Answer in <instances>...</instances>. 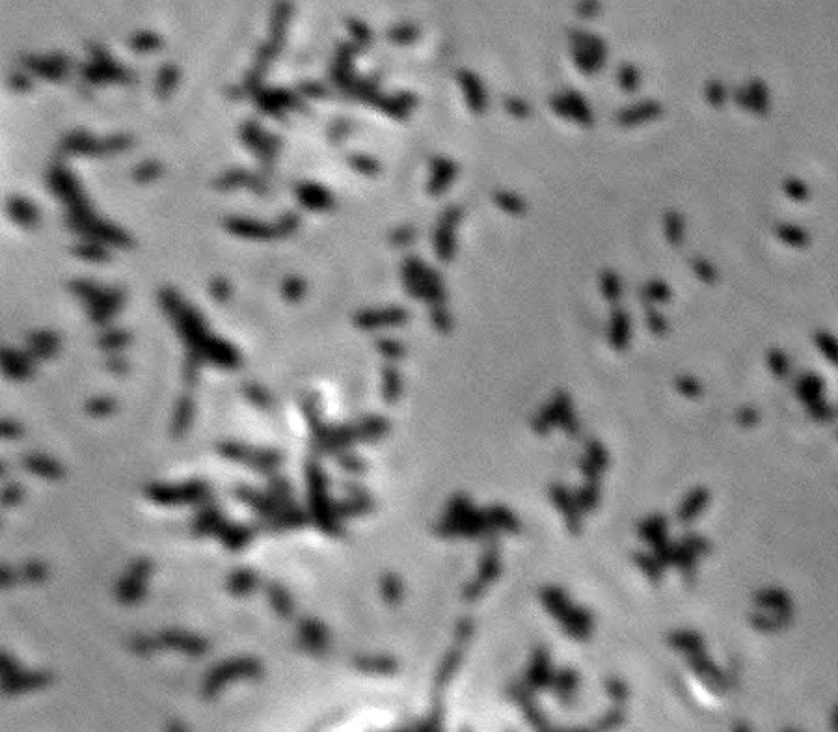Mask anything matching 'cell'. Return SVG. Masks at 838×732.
I'll return each mask as SVG.
<instances>
[{"mask_svg":"<svg viewBox=\"0 0 838 732\" xmlns=\"http://www.w3.org/2000/svg\"><path fill=\"white\" fill-rule=\"evenodd\" d=\"M306 481H308V502L315 526L330 537H340L341 529L340 517L335 511V503L326 494V475L323 473L317 462L310 461L306 464Z\"/></svg>","mask_w":838,"mask_h":732,"instance_id":"cell-4","label":"cell"},{"mask_svg":"<svg viewBox=\"0 0 838 732\" xmlns=\"http://www.w3.org/2000/svg\"><path fill=\"white\" fill-rule=\"evenodd\" d=\"M814 343L818 347V351L823 356L827 358L833 366H838V339L827 332H818L814 337Z\"/></svg>","mask_w":838,"mask_h":732,"instance_id":"cell-29","label":"cell"},{"mask_svg":"<svg viewBox=\"0 0 838 732\" xmlns=\"http://www.w3.org/2000/svg\"><path fill=\"white\" fill-rule=\"evenodd\" d=\"M145 595H147L145 580L135 576V574H130V572H127L125 576H121L120 580H118V583H116V598H118V602L123 604V606H135V604H140L145 598Z\"/></svg>","mask_w":838,"mask_h":732,"instance_id":"cell-13","label":"cell"},{"mask_svg":"<svg viewBox=\"0 0 838 732\" xmlns=\"http://www.w3.org/2000/svg\"><path fill=\"white\" fill-rule=\"evenodd\" d=\"M4 373L10 376V378L21 381V378L30 375V364H28L26 358L19 356L16 352L8 351L4 352Z\"/></svg>","mask_w":838,"mask_h":732,"instance_id":"cell-27","label":"cell"},{"mask_svg":"<svg viewBox=\"0 0 838 732\" xmlns=\"http://www.w3.org/2000/svg\"><path fill=\"white\" fill-rule=\"evenodd\" d=\"M23 496H25V490H23V487H19V485H8V487L2 488V505L4 507L17 505V503H21Z\"/></svg>","mask_w":838,"mask_h":732,"instance_id":"cell-44","label":"cell"},{"mask_svg":"<svg viewBox=\"0 0 838 732\" xmlns=\"http://www.w3.org/2000/svg\"><path fill=\"white\" fill-rule=\"evenodd\" d=\"M768 366L775 376L786 378L790 373V360L783 351H771L768 354Z\"/></svg>","mask_w":838,"mask_h":732,"instance_id":"cell-36","label":"cell"},{"mask_svg":"<svg viewBox=\"0 0 838 732\" xmlns=\"http://www.w3.org/2000/svg\"><path fill=\"white\" fill-rule=\"evenodd\" d=\"M669 643H671V647L678 648V651H683L686 654H693V652H700L704 651V641L703 637L698 636L697 632H674L669 636Z\"/></svg>","mask_w":838,"mask_h":732,"instance_id":"cell-26","label":"cell"},{"mask_svg":"<svg viewBox=\"0 0 838 732\" xmlns=\"http://www.w3.org/2000/svg\"><path fill=\"white\" fill-rule=\"evenodd\" d=\"M807 410H808V416L812 417L814 422L829 423L834 417L833 408H831V405L825 401H822L820 405H816V407H812V408H807Z\"/></svg>","mask_w":838,"mask_h":732,"instance_id":"cell-42","label":"cell"},{"mask_svg":"<svg viewBox=\"0 0 838 732\" xmlns=\"http://www.w3.org/2000/svg\"><path fill=\"white\" fill-rule=\"evenodd\" d=\"M498 572H499L498 552H496V550H490V552L484 556L479 580H477V582H475L471 587H468V591H466V597H464L466 600H475V598L479 597L481 592H483L484 587L488 585V583L492 582L496 576H498Z\"/></svg>","mask_w":838,"mask_h":732,"instance_id":"cell-19","label":"cell"},{"mask_svg":"<svg viewBox=\"0 0 838 732\" xmlns=\"http://www.w3.org/2000/svg\"><path fill=\"white\" fill-rule=\"evenodd\" d=\"M754 604H756L760 609H768V612L793 609L788 592L778 589V587H768V589H762V591L756 592V595H754Z\"/></svg>","mask_w":838,"mask_h":732,"instance_id":"cell-20","label":"cell"},{"mask_svg":"<svg viewBox=\"0 0 838 732\" xmlns=\"http://www.w3.org/2000/svg\"><path fill=\"white\" fill-rule=\"evenodd\" d=\"M337 462H340V466L343 468V470H347L349 473H364L365 470H367V464H365L359 456L350 455V453L341 451L340 455H337Z\"/></svg>","mask_w":838,"mask_h":732,"instance_id":"cell-40","label":"cell"},{"mask_svg":"<svg viewBox=\"0 0 838 732\" xmlns=\"http://www.w3.org/2000/svg\"><path fill=\"white\" fill-rule=\"evenodd\" d=\"M0 669H2V692L6 695H19V693L41 689L52 682V675L49 671H25L19 663L8 654H0Z\"/></svg>","mask_w":838,"mask_h":732,"instance_id":"cell-8","label":"cell"},{"mask_svg":"<svg viewBox=\"0 0 838 732\" xmlns=\"http://www.w3.org/2000/svg\"><path fill=\"white\" fill-rule=\"evenodd\" d=\"M688 656L689 665L693 668L695 675L703 678L704 682L708 684L714 692H723L725 687H727V678H725L723 671L715 668V663L712 662V660H708V656L704 654V651L693 652V654H688Z\"/></svg>","mask_w":838,"mask_h":732,"instance_id":"cell-12","label":"cell"},{"mask_svg":"<svg viewBox=\"0 0 838 732\" xmlns=\"http://www.w3.org/2000/svg\"><path fill=\"white\" fill-rule=\"evenodd\" d=\"M194 401L189 395H183L177 401V407H175L174 412V423H172L174 437H183L189 431L190 425H192V420H194Z\"/></svg>","mask_w":838,"mask_h":732,"instance_id":"cell-23","label":"cell"},{"mask_svg":"<svg viewBox=\"0 0 838 732\" xmlns=\"http://www.w3.org/2000/svg\"><path fill=\"white\" fill-rule=\"evenodd\" d=\"M354 665L364 672H379V675H389L395 672L397 663L391 656H358Z\"/></svg>","mask_w":838,"mask_h":732,"instance_id":"cell-24","label":"cell"},{"mask_svg":"<svg viewBox=\"0 0 838 732\" xmlns=\"http://www.w3.org/2000/svg\"><path fill=\"white\" fill-rule=\"evenodd\" d=\"M786 191H788V194L792 196L793 200H805L807 198V188L799 181H790L786 185Z\"/></svg>","mask_w":838,"mask_h":732,"instance_id":"cell-51","label":"cell"},{"mask_svg":"<svg viewBox=\"0 0 838 732\" xmlns=\"http://www.w3.org/2000/svg\"><path fill=\"white\" fill-rule=\"evenodd\" d=\"M145 497L157 505H203L213 500L209 483L203 479H190L183 485H162L153 483L145 488Z\"/></svg>","mask_w":838,"mask_h":732,"instance_id":"cell-6","label":"cell"},{"mask_svg":"<svg viewBox=\"0 0 838 732\" xmlns=\"http://www.w3.org/2000/svg\"><path fill=\"white\" fill-rule=\"evenodd\" d=\"M267 597H269L270 607L274 609V613L279 619H291L295 613V602L291 592L285 589L281 583L270 582L267 585Z\"/></svg>","mask_w":838,"mask_h":732,"instance_id":"cell-17","label":"cell"},{"mask_svg":"<svg viewBox=\"0 0 838 732\" xmlns=\"http://www.w3.org/2000/svg\"><path fill=\"white\" fill-rule=\"evenodd\" d=\"M605 464H608V453H605V449L602 446H598V444H593L589 449V455H587V461H585L583 464L585 472L589 473L591 477H594L596 473H600L604 470Z\"/></svg>","mask_w":838,"mask_h":732,"instance_id":"cell-30","label":"cell"},{"mask_svg":"<svg viewBox=\"0 0 838 732\" xmlns=\"http://www.w3.org/2000/svg\"><path fill=\"white\" fill-rule=\"evenodd\" d=\"M263 675V665L259 660H255L252 656H240L231 658L225 662H220L218 665L211 668L203 678V686H201V695L207 701H213L220 693V689L228 682L239 680V678H259Z\"/></svg>","mask_w":838,"mask_h":732,"instance_id":"cell-5","label":"cell"},{"mask_svg":"<svg viewBox=\"0 0 838 732\" xmlns=\"http://www.w3.org/2000/svg\"><path fill=\"white\" fill-rule=\"evenodd\" d=\"M555 684H557V686H555L557 695L563 699V701H566V699L570 697V693L576 689V675L570 671H564L563 675L555 680Z\"/></svg>","mask_w":838,"mask_h":732,"instance_id":"cell-41","label":"cell"},{"mask_svg":"<svg viewBox=\"0 0 838 732\" xmlns=\"http://www.w3.org/2000/svg\"><path fill=\"white\" fill-rule=\"evenodd\" d=\"M157 648H159L157 637L136 636L135 639L130 641V651L135 652V654H138V656H150L151 652L157 651Z\"/></svg>","mask_w":838,"mask_h":732,"instance_id":"cell-39","label":"cell"},{"mask_svg":"<svg viewBox=\"0 0 838 732\" xmlns=\"http://www.w3.org/2000/svg\"><path fill=\"white\" fill-rule=\"evenodd\" d=\"M168 728H170V731H185V725H183V723H170Z\"/></svg>","mask_w":838,"mask_h":732,"instance_id":"cell-55","label":"cell"},{"mask_svg":"<svg viewBox=\"0 0 838 732\" xmlns=\"http://www.w3.org/2000/svg\"><path fill=\"white\" fill-rule=\"evenodd\" d=\"M114 410L116 401L112 397H97V399H91V401H88V405H86V412L94 417L110 416Z\"/></svg>","mask_w":838,"mask_h":732,"instance_id":"cell-33","label":"cell"},{"mask_svg":"<svg viewBox=\"0 0 838 732\" xmlns=\"http://www.w3.org/2000/svg\"><path fill=\"white\" fill-rule=\"evenodd\" d=\"M21 574H23V578H25L26 582L41 583L47 578L49 570H47L45 563L26 561L25 565H23V572H21Z\"/></svg>","mask_w":838,"mask_h":732,"instance_id":"cell-38","label":"cell"},{"mask_svg":"<svg viewBox=\"0 0 838 732\" xmlns=\"http://www.w3.org/2000/svg\"><path fill=\"white\" fill-rule=\"evenodd\" d=\"M17 580H19V574H17L16 568L10 567V565H2V568H0V583H2V587L8 589V587L16 585Z\"/></svg>","mask_w":838,"mask_h":732,"instance_id":"cell-48","label":"cell"},{"mask_svg":"<svg viewBox=\"0 0 838 732\" xmlns=\"http://www.w3.org/2000/svg\"><path fill=\"white\" fill-rule=\"evenodd\" d=\"M23 466L30 473H34V475L41 477V479H50V481L62 479L65 473L64 466H62L60 462L50 458V456L47 455H40V453H35V455H26L25 458H23Z\"/></svg>","mask_w":838,"mask_h":732,"instance_id":"cell-14","label":"cell"},{"mask_svg":"<svg viewBox=\"0 0 838 732\" xmlns=\"http://www.w3.org/2000/svg\"><path fill=\"white\" fill-rule=\"evenodd\" d=\"M823 388H825V382L818 375L808 373V375H803L798 381L795 393H798L799 401L803 402L805 407L812 408L823 401Z\"/></svg>","mask_w":838,"mask_h":732,"instance_id":"cell-16","label":"cell"},{"mask_svg":"<svg viewBox=\"0 0 838 732\" xmlns=\"http://www.w3.org/2000/svg\"><path fill=\"white\" fill-rule=\"evenodd\" d=\"M151 570H153V563H151L147 557H136L129 565L130 574H135V576L142 578V580H147Z\"/></svg>","mask_w":838,"mask_h":732,"instance_id":"cell-43","label":"cell"},{"mask_svg":"<svg viewBox=\"0 0 838 732\" xmlns=\"http://www.w3.org/2000/svg\"><path fill=\"white\" fill-rule=\"evenodd\" d=\"M831 728L838 731V704L833 708V714H831Z\"/></svg>","mask_w":838,"mask_h":732,"instance_id":"cell-54","label":"cell"},{"mask_svg":"<svg viewBox=\"0 0 838 732\" xmlns=\"http://www.w3.org/2000/svg\"><path fill=\"white\" fill-rule=\"evenodd\" d=\"M708 500L710 494L706 488H695L693 492H689L688 497H686L682 505H680L678 520L682 522V524H688V522L695 520V518L704 511V507L708 505Z\"/></svg>","mask_w":838,"mask_h":732,"instance_id":"cell-22","label":"cell"},{"mask_svg":"<svg viewBox=\"0 0 838 732\" xmlns=\"http://www.w3.org/2000/svg\"><path fill=\"white\" fill-rule=\"evenodd\" d=\"M157 643H159L160 648H172V651L185 652V654H189V656L192 658L203 656L205 652L209 651V641H207V639H203L201 636H196V634L175 630V628L162 630V632L157 636Z\"/></svg>","mask_w":838,"mask_h":732,"instance_id":"cell-10","label":"cell"},{"mask_svg":"<svg viewBox=\"0 0 838 732\" xmlns=\"http://www.w3.org/2000/svg\"><path fill=\"white\" fill-rule=\"evenodd\" d=\"M552 497H554V502L561 507V511L566 514V520H569L570 529H572V531H578L579 514H578V509H576V507L572 505V502H570L569 494H566L563 488H554V490H552Z\"/></svg>","mask_w":838,"mask_h":732,"instance_id":"cell-28","label":"cell"},{"mask_svg":"<svg viewBox=\"0 0 838 732\" xmlns=\"http://www.w3.org/2000/svg\"><path fill=\"white\" fill-rule=\"evenodd\" d=\"M792 619L793 609H783V612H768V609H762V612H756L751 615V624H753L754 630H759V632L773 634L778 632V630H784V628L792 622Z\"/></svg>","mask_w":838,"mask_h":732,"instance_id":"cell-15","label":"cell"},{"mask_svg":"<svg viewBox=\"0 0 838 732\" xmlns=\"http://www.w3.org/2000/svg\"><path fill=\"white\" fill-rule=\"evenodd\" d=\"M542 598H544V602L548 604V607L552 609V613H554V615L564 619V626H566V630H569L572 636L578 637V639H583V637L589 636L591 617L587 615V613L572 612V609L566 606V602H564L563 595H561L559 591H555V589H548V591H544Z\"/></svg>","mask_w":838,"mask_h":732,"instance_id":"cell-9","label":"cell"},{"mask_svg":"<svg viewBox=\"0 0 838 732\" xmlns=\"http://www.w3.org/2000/svg\"><path fill=\"white\" fill-rule=\"evenodd\" d=\"M382 595H384V600L388 604H397L401 600L403 585H401V580L395 574L384 576V580H382Z\"/></svg>","mask_w":838,"mask_h":732,"instance_id":"cell-35","label":"cell"},{"mask_svg":"<svg viewBox=\"0 0 838 732\" xmlns=\"http://www.w3.org/2000/svg\"><path fill=\"white\" fill-rule=\"evenodd\" d=\"M242 393H245L246 399L257 408H269L270 405H272V397L269 395V391L264 390V388L257 386V384H245V386H242Z\"/></svg>","mask_w":838,"mask_h":732,"instance_id":"cell-32","label":"cell"},{"mask_svg":"<svg viewBox=\"0 0 838 732\" xmlns=\"http://www.w3.org/2000/svg\"><path fill=\"white\" fill-rule=\"evenodd\" d=\"M678 390L688 397H697L700 393V386L695 381H689V378H683V381L678 382Z\"/></svg>","mask_w":838,"mask_h":732,"instance_id":"cell-50","label":"cell"},{"mask_svg":"<svg viewBox=\"0 0 838 732\" xmlns=\"http://www.w3.org/2000/svg\"><path fill=\"white\" fill-rule=\"evenodd\" d=\"M460 663V652H451L449 656L445 658V662L442 663V669L438 671V678H436V686L438 689L445 687V684L449 682V678L453 677L454 669L459 668Z\"/></svg>","mask_w":838,"mask_h":732,"instance_id":"cell-37","label":"cell"},{"mask_svg":"<svg viewBox=\"0 0 838 732\" xmlns=\"http://www.w3.org/2000/svg\"><path fill=\"white\" fill-rule=\"evenodd\" d=\"M101 343H103V347H106V349H116V347H121L125 343V336H121V334H114V336H105L103 339H101Z\"/></svg>","mask_w":838,"mask_h":732,"instance_id":"cell-52","label":"cell"},{"mask_svg":"<svg viewBox=\"0 0 838 732\" xmlns=\"http://www.w3.org/2000/svg\"><path fill=\"white\" fill-rule=\"evenodd\" d=\"M110 369H112V371H116V373H123L125 371V364H123V361H120V360L110 361Z\"/></svg>","mask_w":838,"mask_h":732,"instance_id":"cell-53","label":"cell"},{"mask_svg":"<svg viewBox=\"0 0 838 732\" xmlns=\"http://www.w3.org/2000/svg\"><path fill=\"white\" fill-rule=\"evenodd\" d=\"M637 567L650 578V582L658 583L661 580V572H664V563L659 561L658 557L644 556V553H635L634 556Z\"/></svg>","mask_w":838,"mask_h":732,"instance_id":"cell-31","label":"cell"},{"mask_svg":"<svg viewBox=\"0 0 838 732\" xmlns=\"http://www.w3.org/2000/svg\"><path fill=\"white\" fill-rule=\"evenodd\" d=\"M736 420H738V423L742 427H753L759 423L760 416H759V412L754 410V408L745 407L738 412V417H736Z\"/></svg>","mask_w":838,"mask_h":732,"instance_id":"cell-47","label":"cell"},{"mask_svg":"<svg viewBox=\"0 0 838 732\" xmlns=\"http://www.w3.org/2000/svg\"><path fill=\"white\" fill-rule=\"evenodd\" d=\"M608 692L615 701L622 702L628 699V687L624 686L622 682H619V680H611V682H608Z\"/></svg>","mask_w":838,"mask_h":732,"instance_id":"cell-49","label":"cell"},{"mask_svg":"<svg viewBox=\"0 0 838 732\" xmlns=\"http://www.w3.org/2000/svg\"><path fill=\"white\" fill-rule=\"evenodd\" d=\"M777 235L781 241L786 242V244H792V246H805L808 242V237L805 235V231H801L799 227H795V226H790V224H783V226H778Z\"/></svg>","mask_w":838,"mask_h":732,"instance_id":"cell-34","label":"cell"},{"mask_svg":"<svg viewBox=\"0 0 838 732\" xmlns=\"http://www.w3.org/2000/svg\"><path fill=\"white\" fill-rule=\"evenodd\" d=\"M233 496L235 500L246 503L272 533L298 529L308 524V514L293 502V496L279 494L269 487L267 490H255L239 485L233 490Z\"/></svg>","mask_w":838,"mask_h":732,"instance_id":"cell-2","label":"cell"},{"mask_svg":"<svg viewBox=\"0 0 838 732\" xmlns=\"http://www.w3.org/2000/svg\"><path fill=\"white\" fill-rule=\"evenodd\" d=\"M302 412L311 431V447L319 455H340L356 440L376 441L389 431V423L382 416H367L354 425H326L320 420L319 397L306 395Z\"/></svg>","mask_w":838,"mask_h":732,"instance_id":"cell-1","label":"cell"},{"mask_svg":"<svg viewBox=\"0 0 838 732\" xmlns=\"http://www.w3.org/2000/svg\"><path fill=\"white\" fill-rule=\"evenodd\" d=\"M298 645L302 651L310 652L313 656H323L328 651L330 632L328 628L317 619H304L298 624Z\"/></svg>","mask_w":838,"mask_h":732,"instance_id":"cell-11","label":"cell"},{"mask_svg":"<svg viewBox=\"0 0 838 732\" xmlns=\"http://www.w3.org/2000/svg\"><path fill=\"white\" fill-rule=\"evenodd\" d=\"M665 529H667V522L664 517H652L649 520L641 522L639 526V535L644 541H649L654 548L659 546L661 542L667 541L665 537Z\"/></svg>","mask_w":838,"mask_h":732,"instance_id":"cell-25","label":"cell"},{"mask_svg":"<svg viewBox=\"0 0 838 732\" xmlns=\"http://www.w3.org/2000/svg\"><path fill=\"white\" fill-rule=\"evenodd\" d=\"M399 378L393 371H388L386 375V388H384V399L388 402H393L399 397Z\"/></svg>","mask_w":838,"mask_h":732,"instance_id":"cell-45","label":"cell"},{"mask_svg":"<svg viewBox=\"0 0 838 732\" xmlns=\"http://www.w3.org/2000/svg\"><path fill=\"white\" fill-rule=\"evenodd\" d=\"M697 557L698 553L695 552L693 548L689 546L686 541H683L682 544L671 546V550H669V563H674V565L682 570L686 580H691V578H693Z\"/></svg>","mask_w":838,"mask_h":732,"instance_id":"cell-21","label":"cell"},{"mask_svg":"<svg viewBox=\"0 0 838 732\" xmlns=\"http://www.w3.org/2000/svg\"><path fill=\"white\" fill-rule=\"evenodd\" d=\"M259 585V576H257V572H254L252 568H237V570H233L230 574V578H228V583H225V587H228V591L233 595V597H248L250 592H254L255 587Z\"/></svg>","mask_w":838,"mask_h":732,"instance_id":"cell-18","label":"cell"},{"mask_svg":"<svg viewBox=\"0 0 838 732\" xmlns=\"http://www.w3.org/2000/svg\"><path fill=\"white\" fill-rule=\"evenodd\" d=\"M190 529L196 537H209L215 535L222 541L231 553H237L240 550H245L250 542L255 537V527L248 526V524H231L230 520H225L224 514L220 512L218 505L213 500L200 505V511L194 517Z\"/></svg>","mask_w":838,"mask_h":732,"instance_id":"cell-3","label":"cell"},{"mask_svg":"<svg viewBox=\"0 0 838 732\" xmlns=\"http://www.w3.org/2000/svg\"><path fill=\"white\" fill-rule=\"evenodd\" d=\"M0 434L6 440H13V438H19L23 434V427L17 422H13V420H4L0 423Z\"/></svg>","mask_w":838,"mask_h":732,"instance_id":"cell-46","label":"cell"},{"mask_svg":"<svg viewBox=\"0 0 838 732\" xmlns=\"http://www.w3.org/2000/svg\"><path fill=\"white\" fill-rule=\"evenodd\" d=\"M216 451H218L220 456L228 458V461L245 464V466L252 468V470L263 473V475L276 473V470L284 462V455L274 447H252L245 446V444H237V441H222V444L216 446Z\"/></svg>","mask_w":838,"mask_h":732,"instance_id":"cell-7","label":"cell"}]
</instances>
